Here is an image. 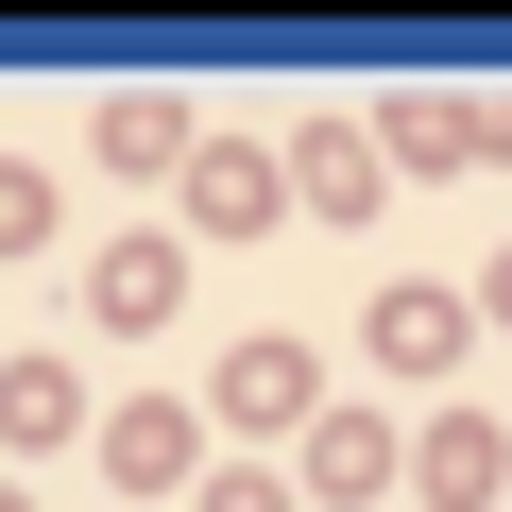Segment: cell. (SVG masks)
<instances>
[{
  "label": "cell",
  "instance_id": "8fae6325",
  "mask_svg": "<svg viewBox=\"0 0 512 512\" xmlns=\"http://www.w3.org/2000/svg\"><path fill=\"white\" fill-rule=\"evenodd\" d=\"M103 154H120V171H188V103H154V86L103 103Z\"/></svg>",
  "mask_w": 512,
  "mask_h": 512
},
{
  "label": "cell",
  "instance_id": "3957f363",
  "mask_svg": "<svg viewBox=\"0 0 512 512\" xmlns=\"http://www.w3.org/2000/svg\"><path fill=\"white\" fill-rule=\"evenodd\" d=\"M103 478H120V495H188V478H205V410H171V393L103 410Z\"/></svg>",
  "mask_w": 512,
  "mask_h": 512
},
{
  "label": "cell",
  "instance_id": "5bb4252c",
  "mask_svg": "<svg viewBox=\"0 0 512 512\" xmlns=\"http://www.w3.org/2000/svg\"><path fill=\"white\" fill-rule=\"evenodd\" d=\"M461 308H478V325H512V256H495V274H478V291H461Z\"/></svg>",
  "mask_w": 512,
  "mask_h": 512
},
{
  "label": "cell",
  "instance_id": "7a4b0ae2",
  "mask_svg": "<svg viewBox=\"0 0 512 512\" xmlns=\"http://www.w3.org/2000/svg\"><path fill=\"white\" fill-rule=\"evenodd\" d=\"M171 308H188V239H103V256H86V325L154 342Z\"/></svg>",
  "mask_w": 512,
  "mask_h": 512
},
{
  "label": "cell",
  "instance_id": "52a82bcc",
  "mask_svg": "<svg viewBox=\"0 0 512 512\" xmlns=\"http://www.w3.org/2000/svg\"><path fill=\"white\" fill-rule=\"evenodd\" d=\"M308 410H325V359L308 342H239L222 359V427H308Z\"/></svg>",
  "mask_w": 512,
  "mask_h": 512
},
{
  "label": "cell",
  "instance_id": "6da1fadb",
  "mask_svg": "<svg viewBox=\"0 0 512 512\" xmlns=\"http://www.w3.org/2000/svg\"><path fill=\"white\" fill-rule=\"evenodd\" d=\"M291 444H308V495H325V512H376V495H410V444H393L359 393H342V410H308Z\"/></svg>",
  "mask_w": 512,
  "mask_h": 512
},
{
  "label": "cell",
  "instance_id": "7c38bea8",
  "mask_svg": "<svg viewBox=\"0 0 512 512\" xmlns=\"http://www.w3.org/2000/svg\"><path fill=\"white\" fill-rule=\"evenodd\" d=\"M52 239V171H18V154H0V256H35Z\"/></svg>",
  "mask_w": 512,
  "mask_h": 512
},
{
  "label": "cell",
  "instance_id": "4fadbf2b",
  "mask_svg": "<svg viewBox=\"0 0 512 512\" xmlns=\"http://www.w3.org/2000/svg\"><path fill=\"white\" fill-rule=\"evenodd\" d=\"M205 512H291V478H256V461H205Z\"/></svg>",
  "mask_w": 512,
  "mask_h": 512
},
{
  "label": "cell",
  "instance_id": "277c9868",
  "mask_svg": "<svg viewBox=\"0 0 512 512\" xmlns=\"http://www.w3.org/2000/svg\"><path fill=\"white\" fill-rule=\"evenodd\" d=\"M495 478H512V427H495V410H427L410 495H427V512H495Z\"/></svg>",
  "mask_w": 512,
  "mask_h": 512
},
{
  "label": "cell",
  "instance_id": "9a60e30c",
  "mask_svg": "<svg viewBox=\"0 0 512 512\" xmlns=\"http://www.w3.org/2000/svg\"><path fill=\"white\" fill-rule=\"evenodd\" d=\"M0 512H35V495H18V478H0Z\"/></svg>",
  "mask_w": 512,
  "mask_h": 512
},
{
  "label": "cell",
  "instance_id": "5b68a950",
  "mask_svg": "<svg viewBox=\"0 0 512 512\" xmlns=\"http://www.w3.org/2000/svg\"><path fill=\"white\" fill-rule=\"evenodd\" d=\"M274 171H291V205H325V222H376V205H393V171H376V137H359V120H308Z\"/></svg>",
  "mask_w": 512,
  "mask_h": 512
},
{
  "label": "cell",
  "instance_id": "30bf717a",
  "mask_svg": "<svg viewBox=\"0 0 512 512\" xmlns=\"http://www.w3.org/2000/svg\"><path fill=\"white\" fill-rule=\"evenodd\" d=\"M69 427H86L69 359H0V444H69Z\"/></svg>",
  "mask_w": 512,
  "mask_h": 512
},
{
  "label": "cell",
  "instance_id": "8992f818",
  "mask_svg": "<svg viewBox=\"0 0 512 512\" xmlns=\"http://www.w3.org/2000/svg\"><path fill=\"white\" fill-rule=\"evenodd\" d=\"M274 205H291V188H274L256 137H188V222H205V239H256Z\"/></svg>",
  "mask_w": 512,
  "mask_h": 512
},
{
  "label": "cell",
  "instance_id": "9c48e42d",
  "mask_svg": "<svg viewBox=\"0 0 512 512\" xmlns=\"http://www.w3.org/2000/svg\"><path fill=\"white\" fill-rule=\"evenodd\" d=\"M359 137H376V171H461V154H478L444 86H410V103H393V120H359Z\"/></svg>",
  "mask_w": 512,
  "mask_h": 512
},
{
  "label": "cell",
  "instance_id": "ba28073f",
  "mask_svg": "<svg viewBox=\"0 0 512 512\" xmlns=\"http://www.w3.org/2000/svg\"><path fill=\"white\" fill-rule=\"evenodd\" d=\"M461 325H478V308H461L444 274H410V291H376V359H393V376H444V359H461Z\"/></svg>",
  "mask_w": 512,
  "mask_h": 512
}]
</instances>
